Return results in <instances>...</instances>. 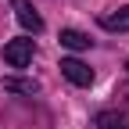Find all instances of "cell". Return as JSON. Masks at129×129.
<instances>
[{"mask_svg": "<svg viewBox=\"0 0 129 129\" xmlns=\"http://www.w3.org/2000/svg\"><path fill=\"white\" fill-rule=\"evenodd\" d=\"M93 122H97V129H129V118L118 111H101Z\"/></svg>", "mask_w": 129, "mask_h": 129, "instance_id": "8992f818", "label": "cell"}, {"mask_svg": "<svg viewBox=\"0 0 129 129\" xmlns=\"http://www.w3.org/2000/svg\"><path fill=\"white\" fill-rule=\"evenodd\" d=\"M90 36L86 32H79V29H61V47L64 50H90Z\"/></svg>", "mask_w": 129, "mask_h": 129, "instance_id": "5b68a950", "label": "cell"}, {"mask_svg": "<svg viewBox=\"0 0 129 129\" xmlns=\"http://www.w3.org/2000/svg\"><path fill=\"white\" fill-rule=\"evenodd\" d=\"M125 68H129V61H125Z\"/></svg>", "mask_w": 129, "mask_h": 129, "instance_id": "ba28073f", "label": "cell"}, {"mask_svg": "<svg viewBox=\"0 0 129 129\" xmlns=\"http://www.w3.org/2000/svg\"><path fill=\"white\" fill-rule=\"evenodd\" d=\"M11 7H14V18H18V25L25 32H32V36L43 32V18H40V11L32 7V0H11Z\"/></svg>", "mask_w": 129, "mask_h": 129, "instance_id": "7a4b0ae2", "label": "cell"}, {"mask_svg": "<svg viewBox=\"0 0 129 129\" xmlns=\"http://www.w3.org/2000/svg\"><path fill=\"white\" fill-rule=\"evenodd\" d=\"M4 90H11V93H36L40 83H32V79H4Z\"/></svg>", "mask_w": 129, "mask_h": 129, "instance_id": "52a82bcc", "label": "cell"}, {"mask_svg": "<svg viewBox=\"0 0 129 129\" xmlns=\"http://www.w3.org/2000/svg\"><path fill=\"white\" fill-rule=\"evenodd\" d=\"M32 54H36V40L32 36H18V40L4 43V64L7 68H25L32 61Z\"/></svg>", "mask_w": 129, "mask_h": 129, "instance_id": "6da1fadb", "label": "cell"}, {"mask_svg": "<svg viewBox=\"0 0 129 129\" xmlns=\"http://www.w3.org/2000/svg\"><path fill=\"white\" fill-rule=\"evenodd\" d=\"M101 29H108V32H129V4L118 7V11L101 14Z\"/></svg>", "mask_w": 129, "mask_h": 129, "instance_id": "277c9868", "label": "cell"}, {"mask_svg": "<svg viewBox=\"0 0 129 129\" xmlns=\"http://www.w3.org/2000/svg\"><path fill=\"white\" fill-rule=\"evenodd\" d=\"M61 75L72 86H93V68L83 64L79 57H61Z\"/></svg>", "mask_w": 129, "mask_h": 129, "instance_id": "3957f363", "label": "cell"}]
</instances>
